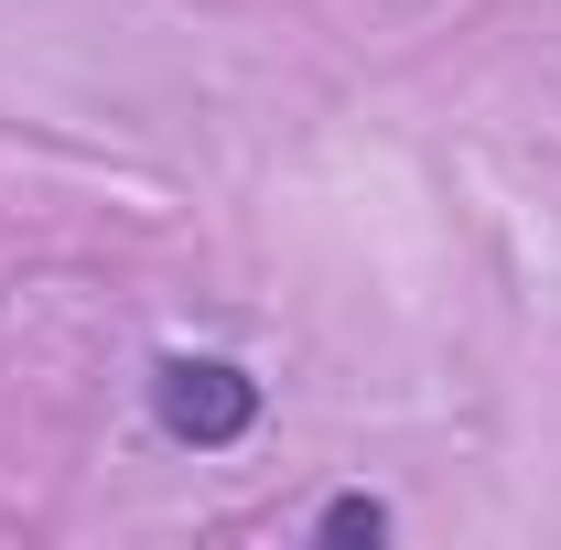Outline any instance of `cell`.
<instances>
[{
	"instance_id": "1",
	"label": "cell",
	"mask_w": 561,
	"mask_h": 550,
	"mask_svg": "<svg viewBox=\"0 0 561 550\" xmlns=\"http://www.w3.org/2000/svg\"><path fill=\"white\" fill-rule=\"evenodd\" d=\"M151 421L173 432V443H195V454H216V443H238L249 421H260V378L238 367V356H162L151 367Z\"/></svg>"
},
{
	"instance_id": "2",
	"label": "cell",
	"mask_w": 561,
	"mask_h": 550,
	"mask_svg": "<svg viewBox=\"0 0 561 550\" xmlns=\"http://www.w3.org/2000/svg\"><path fill=\"white\" fill-rule=\"evenodd\" d=\"M313 540H389V507H378V496H324Z\"/></svg>"
}]
</instances>
